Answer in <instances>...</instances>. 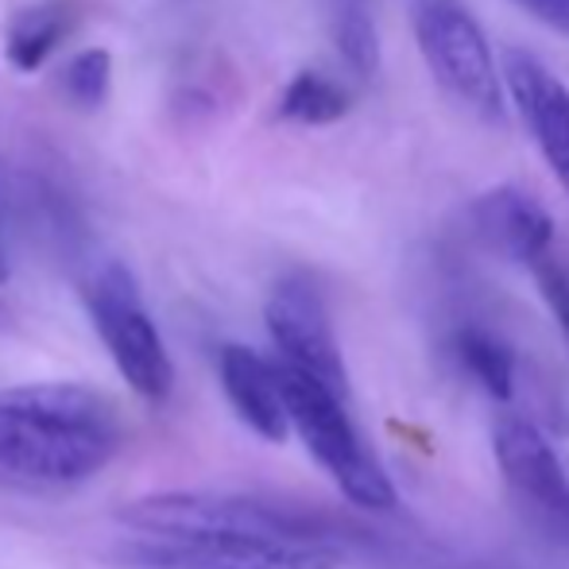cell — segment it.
Wrapping results in <instances>:
<instances>
[{
	"label": "cell",
	"mask_w": 569,
	"mask_h": 569,
	"mask_svg": "<svg viewBox=\"0 0 569 569\" xmlns=\"http://www.w3.org/2000/svg\"><path fill=\"white\" fill-rule=\"evenodd\" d=\"M531 271H535V283H539L542 299H547L550 315L558 318V326H562V333L569 341V271L555 260V256H542Z\"/></svg>",
	"instance_id": "e0dca14e"
},
{
	"label": "cell",
	"mask_w": 569,
	"mask_h": 569,
	"mask_svg": "<svg viewBox=\"0 0 569 569\" xmlns=\"http://www.w3.org/2000/svg\"><path fill=\"white\" fill-rule=\"evenodd\" d=\"M457 360L461 368L496 399H511L516 396V352L511 345H503L496 333L477 330V326H465L457 330Z\"/></svg>",
	"instance_id": "4fadbf2b"
},
{
	"label": "cell",
	"mask_w": 569,
	"mask_h": 569,
	"mask_svg": "<svg viewBox=\"0 0 569 569\" xmlns=\"http://www.w3.org/2000/svg\"><path fill=\"white\" fill-rule=\"evenodd\" d=\"M480 244L492 248L508 263H535L550 256L555 244V218L519 187H492L469 210Z\"/></svg>",
	"instance_id": "30bf717a"
},
{
	"label": "cell",
	"mask_w": 569,
	"mask_h": 569,
	"mask_svg": "<svg viewBox=\"0 0 569 569\" xmlns=\"http://www.w3.org/2000/svg\"><path fill=\"white\" fill-rule=\"evenodd\" d=\"M86 307L128 388L148 403H163L174 388V365L128 268L106 263L93 271L86 283Z\"/></svg>",
	"instance_id": "5b68a950"
},
{
	"label": "cell",
	"mask_w": 569,
	"mask_h": 569,
	"mask_svg": "<svg viewBox=\"0 0 569 569\" xmlns=\"http://www.w3.org/2000/svg\"><path fill=\"white\" fill-rule=\"evenodd\" d=\"M263 322L279 349V365L295 368L330 396H349V372L330 326L326 299L307 276H287L271 287Z\"/></svg>",
	"instance_id": "52a82bcc"
},
{
	"label": "cell",
	"mask_w": 569,
	"mask_h": 569,
	"mask_svg": "<svg viewBox=\"0 0 569 569\" xmlns=\"http://www.w3.org/2000/svg\"><path fill=\"white\" fill-rule=\"evenodd\" d=\"M276 372H279V391H283L287 422H291V430H299L310 457L330 472L333 485L345 492V500H352L365 511L396 508L399 500L396 485H391V477L380 469V461L365 450L360 435L352 430L349 415H345V399L330 396L315 380L279 365V360H276Z\"/></svg>",
	"instance_id": "3957f363"
},
{
	"label": "cell",
	"mask_w": 569,
	"mask_h": 569,
	"mask_svg": "<svg viewBox=\"0 0 569 569\" xmlns=\"http://www.w3.org/2000/svg\"><path fill=\"white\" fill-rule=\"evenodd\" d=\"M333 43H338L345 67L360 78H372L380 67V36H376V23L368 16L365 4L349 0L338 8V23H333Z\"/></svg>",
	"instance_id": "2e32d148"
},
{
	"label": "cell",
	"mask_w": 569,
	"mask_h": 569,
	"mask_svg": "<svg viewBox=\"0 0 569 569\" xmlns=\"http://www.w3.org/2000/svg\"><path fill=\"white\" fill-rule=\"evenodd\" d=\"M503 82H508L519 117H523L527 132L539 143L547 167L569 194V90L527 51L508 54Z\"/></svg>",
	"instance_id": "9c48e42d"
},
{
	"label": "cell",
	"mask_w": 569,
	"mask_h": 569,
	"mask_svg": "<svg viewBox=\"0 0 569 569\" xmlns=\"http://www.w3.org/2000/svg\"><path fill=\"white\" fill-rule=\"evenodd\" d=\"M531 16H539L542 23H550L555 31L569 36V0H519Z\"/></svg>",
	"instance_id": "ac0fdd59"
},
{
	"label": "cell",
	"mask_w": 569,
	"mask_h": 569,
	"mask_svg": "<svg viewBox=\"0 0 569 569\" xmlns=\"http://www.w3.org/2000/svg\"><path fill=\"white\" fill-rule=\"evenodd\" d=\"M221 388H226L237 419L263 442H283L291 435L276 360L260 357L248 345H226L221 349Z\"/></svg>",
	"instance_id": "8fae6325"
},
{
	"label": "cell",
	"mask_w": 569,
	"mask_h": 569,
	"mask_svg": "<svg viewBox=\"0 0 569 569\" xmlns=\"http://www.w3.org/2000/svg\"><path fill=\"white\" fill-rule=\"evenodd\" d=\"M117 519L136 535L202 539V535H256V539H330L318 519L283 503L237 492H151L124 503Z\"/></svg>",
	"instance_id": "7a4b0ae2"
},
{
	"label": "cell",
	"mask_w": 569,
	"mask_h": 569,
	"mask_svg": "<svg viewBox=\"0 0 569 569\" xmlns=\"http://www.w3.org/2000/svg\"><path fill=\"white\" fill-rule=\"evenodd\" d=\"M70 36V8L62 0H39L28 4L8 20L4 31V59L12 62L20 74H36L59 43Z\"/></svg>",
	"instance_id": "7c38bea8"
},
{
	"label": "cell",
	"mask_w": 569,
	"mask_h": 569,
	"mask_svg": "<svg viewBox=\"0 0 569 569\" xmlns=\"http://www.w3.org/2000/svg\"><path fill=\"white\" fill-rule=\"evenodd\" d=\"M411 28L430 74L472 117L503 120V82L480 23L457 0H415Z\"/></svg>",
	"instance_id": "277c9868"
},
{
	"label": "cell",
	"mask_w": 569,
	"mask_h": 569,
	"mask_svg": "<svg viewBox=\"0 0 569 569\" xmlns=\"http://www.w3.org/2000/svg\"><path fill=\"white\" fill-rule=\"evenodd\" d=\"M59 86L70 98V106L101 109L109 101V90H113V54L106 47H86L62 67Z\"/></svg>",
	"instance_id": "9a60e30c"
},
{
	"label": "cell",
	"mask_w": 569,
	"mask_h": 569,
	"mask_svg": "<svg viewBox=\"0 0 569 569\" xmlns=\"http://www.w3.org/2000/svg\"><path fill=\"white\" fill-rule=\"evenodd\" d=\"M124 442L113 396L86 383H20L0 391V469L43 485H78Z\"/></svg>",
	"instance_id": "6da1fadb"
},
{
	"label": "cell",
	"mask_w": 569,
	"mask_h": 569,
	"mask_svg": "<svg viewBox=\"0 0 569 569\" xmlns=\"http://www.w3.org/2000/svg\"><path fill=\"white\" fill-rule=\"evenodd\" d=\"M120 562L132 569H341L345 550L333 539H256V535H202L159 539L132 535L120 542Z\"/></svg>",
	"instance_id": "8992f818"
},
{
	"label": "cell",
	"mask_w": 569,
	"mask_h": 569,
	"mask_svg": "<svg viewBox=\"0 0 569 569\" xmlns=\"http://www.w3.org/2000/svg\"><path fill=\"white\" fill-rule=\"evenodd\" d=\"M492 450L527 516L550 539L569 542V472L550 438L519 411H500L492 422Z\"/></svg>",
	"instance_id": "ba28073f"
},
{
	"label": "cell",
	"mask_w": 569,
	"mask_h": 569,
	"mask_svg": "<svg viewBox=\"0 0 569 569\" xmlns=\"http://www.w3.org/2000/svg\"><path fill=\"white\" fill-rule=\"evenodd\" d=\"M349 106H352V98L333 78L318 74V70H299V74L287 82L283 98H279V120L322 128V124H338V120L349 113Z\"/></svg>",
	"instance_id": "5bb4252c"
}]
</instances>
